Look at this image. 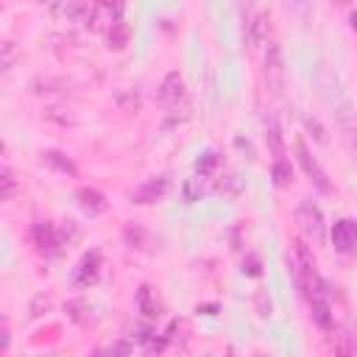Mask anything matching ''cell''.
Masks as SVG:
<instances>
[{
	"label": "cell",
	"mask_w": 357,
	"mask_h": 357,
	"mask_svg": "<svg viewBox=\"0 0 357 357\" xmlns=\"http://www.w3.org/2000/svg\"><path fill=\"white\" fill-rule=\"evenodd\" d=\"M287 6H293V8H304L307 6V0H284Z\"/></svg>",
	"instance_id": "38"
},
{
	"label": "cell",
	"mask_w": 357,
	"mask_h": 357,
	"mask_svg": "<svg viewBox=\"0 0 357 357\" xmlns=\"http://www.w3.org/2000/svg\"><path fill=\"white\" fill-rule=\"evenodd\" d=\"M128 39H131V28H128V22H126V20H114V22L109 25V31H106V42H109V47H112V50H123V47L128 45Z\"/></svg>",
	"instance_id": "17"
},
{
	"label": "cell",
	"mask_w": 357,
	"mask_h": 357,
	"mask_svg": "<svg viewBox=\"0 0 357 357\" xmlns=\"http://www.w3.org/2000/svg\"><path fill=\"white\" fill-rule=\"evenodd\" d=\"M8 343H11V335H8V324L3 321V329H0V351H8Z\"/></svg>",
	"instance_id": "36"
},
{
	"label": "cell",
	"mask_w": 357,
	"mask_h": 357,
	"mask_svg": "<svg viewBox=\"0 0 357 357\" xmlns=\"http://www.w3.org/2000/svg\"><path fill=\"white\" fill-rule=\"evenodd\" d=\"M254 310H257V315H259V318H271L273 304H271V296H268V290H265V287H259V290L254 293Z\"/></svg>",
	"instance_id": "27"
},
{
	"label": "cell",
	"mask_w": 357,
	"mask_h": 357,
	"mask_svg": "<svg viewBox=\"0 0 357 357\" xmlns=\"http://www.w3.org/2000/svg\"><path fill=\"white\" fill-rule=\"evenodd\" d=\"M103 351H112V354H128V351H134V343H112L109 349H103Z\"/></svg>",
	"instance_id": "35"
},
{
	"label": "cell",
	"mask_w": 357,
	"mask_h": 357,
	"mask_svg": "<svg viewBox=\"0 0 357 357\" xmlns=\"http://www.w3.org/2000/svg\"><path fill=\"white\" fill-rule=\"evenodd\" d=\"M271 176H273V184L282 190V187H290L293 184V167H290V162L282 156V159H276L273 162V167H271Z\"/></svg>",
	"instance_id": "19"
},
{
	"label": "cell",
	"mask_w": 357,
	"mask_h": 357,
	"mask_svg": "<svg viewBox=\"0 0 357 357\" xmlns=\"http://www.w3.org/2000/svg\"><path fill=\"white\" fill-rule=\"evenodd\" d=\"M64 14L81 25H86V28H95V22H98V14H95V8H89L86 0H67Z\"/></svg>",
	"instance_id": "14"
},
{
	"label": "cell",
	"mask_w": 357,
	"mask_h": 357,
	"mask_svg": "<svg viewBox=\"0 0 357 357\" xmlns=\"http://www.w3.org/2000/svg\"><path fill=\"white\" fill-rule=\"evenodd\" d=\"M100 265H103V259H100V251H86L81 259H78V265L73 268V284L75 287H92L98 279H100Z\"/></svg>",
	"instance_id": "4"
},
{
	"label": "cell",
	"mask_w": 357,
	"mask_h": 357,
	"mask_svg": "<svg viewBox=\"0 0 357 357\" xmlns=\"http://www.w3.org/2000/svg\"><path fill=\"white\" fill-rule=\"evenodd\" d=\"M123 237H126V243H128L131 248H148V243H151L148 231H145L142 226H137V223H128V226L123 229Z\"/></svg>",
	"instance_id": "20"
},
{
	"label": "cell",
	"mask_w": 357,
	"mask_h": 357,
	"mask_svg": "<svg viewBox=\"0 0 357 357\" xmlns=\"http://www.w3.org/2000/svg\"><path fill=\"white\" fill-rule=\"evenodd\" d=\"M243 273H245V276H259V273H262V259H259L257 254H245V259H243Z\"/></svg>",
	"instance_id": "33"
},
{
	"label": "cell",
	"mask_w": 357,
	"mask_h": 357,
	"mask_svg": "<svg viewBox=\"0 0 357 357\" xmlns=\"http://www.w3.org/2000/svg\"><path fill=\"white\" fill-rule=\"evenodd\" d=\"M296 159H298L301 170L307 173V178L315 184V190H318V192H324V195H329V192H332V184H329V178H326L324 167H321V165H318V159L310 153V148H307V142H304L301 137L296 139Z\"/></svg>",
	"instance_id": "2"
},
{
	"label": "cell",
	"mask_w": 357,
	"mask_h": 357,
	"mask_svg": "<svg viewBox=\"0 0 357 357\" xmlns=\"http://www.w3.org/2000/svg\"><path fill=\"white\" fill-rule=\"evenodd\" d=\"M332 346H335V351H340V354H357V340H354V335H335Z\"/></svg>",
	"instance_id": "30"
},
{
	"label": "cell",
	"mask_w": 357,
	"mask_h": 357,
	"mask_svg": "<svg viewBox=\"0 0 357 357\" xmlns=\"http://www.w3.org/2000/svg\"><path fill=\"white\" fill-rule=\"evenodd\" d=\"M335 3H337V6H349L351 0H335Z\"/></svg>",
	"instance_id": "40"
},
{
	"label": "cell",
	"mask_w": 357,
	"mask_h": 357,
	"mask_svg": "<svg viewBox=\"0 0 357 357\" xmlns=\"http://www.w3.org/2000/svg\"><path fill=\"white\" fill-rule=\"evenodd\" d=\"M337 126H340V131H343V137H346V142H349V148H351V153L357 159V117L351 114L349 106H343L337 112Z\"/></svg>",
	"instance_id": "15"
},
{
	"label": "cell",
	"mask_w": 357,
	"mask_h": 357,
	"mask_svg": "<svg viewBox=\"0 0 357 357\" xmlns=\"http://www.w3.org/2000/svg\"><path fill=\"white\" fill-rule=\"evenodd\" d=\"M137 310H139L142 318H148V321H153V318L162 315V301H159V296H156V290H153L151 284H142V287L137 290Z\"/></svg>",
	"instance_id": "12"
},
{
	"label": "cell",
	"mask_w": 357,
	"mask_h": 357,
	"mask_svg": "<svg viewBox=\"0 0 357 357\" xmlns=\"http://www.w3.org/2000/svg\"><path fill=\"white\" fill-rule=\"evenodd\" d=\"M181 195H184L187 204L201 201V195H204V178H201V176H190V178H184V184H181Z\"/></svg>",
	"instance_id": "21"
},
{
	"label": "cell",
	"mask_w": 357,
	"mask_h": 357,
	"mask_svg": "<svg viewBox=\"0 0 357 357\" xmlns=\"http://www.w3.org/2000/svg\"><path fill=\"white\" fill-rule=\"evenodd\" d=\"M184 95H187V86H184L181 73L170 70V73L162 78V84H159V89H156V98H159L165 106H176L178 100H184Z\"/></svg>",
	"instance_id": "6"
},
{
	"label": "cell",
	"mask_w": 357,
	"mask_h": 357,
	"mask_svg": "<svg viewBox=\"0 0 357 357\" xmlns=\"http://www.w3.org/2000/svg\"><path fill=\"white\" fill-rule=\"evenodd\" d=\"M198 312H204V315H215V312H218V304H198Z\"/></svg>",
	"instance_id": "37"
},
{
	"label": "cell",
	"mask_w": 357,
	"mask_h": 357,
	"mask_svg": "<svg viewBox=\"0 0 357 357\" xmlns=\"http://www.w3.org/2000/svg\"><path fill=\"white\" fill-rule=\"evenodd\" d=\"M262 131H265V145H268V151L276 156V159H282L284 156V137H282V128H279V123H276V117H265L262 120Z\"/></svg>",
	"instance_id": "13"
},
{
	"label": "cell",
	"mask_w": 357,
	"mask_h": 357,
	"mask_svg": "<svg viewBox=\"0 0 357 357\" xmlns=\"http://www.w3.org/2000/svg\"><path fill=\"white\" fill-rule=\"evenodd\" d=\"M33 243L47 257H56V254L64 251L61 243H59V234H56V223H47V220H42V223L33 226Z\"/></svg>",
	"instance_id": "7"
},
{
	"label": "cell",
	"mask_w": 357,
	"mask_h": 357,
	"mask_svg": "<svg viewBox=\"0 0 357 357\" xmlns=\"http://www.w3.org/2000/svg\"><path fill=\"white\" fill-rule=\"evenodd\" d=\"M304 126H307V131L315 137V142H326V134H324V128L318 126V120H312V117H307L304 120Z\"/></svg>",
	"instance_id": "34"
},
{
	"label": "cell",
	"mask_w": 357,
	"mask_h": 357,
	"mask_svg": "<svg viewBox=\"0 0 357 357\" xmlns=\"http://www.w3.org/2000/svg\"><path fill=\"white\" fill-rule=\"evenodd\" d=\"M296 226L301 231V237L312 245H321L326 237V223H324V212L312 204V201H298L296 206Z\"/></svg>",
	"instance_id": "1"
},
{
	"label": "cell",
	"mask_w": 357,
	"mask_h": 357,
	"mask_svg": "<svg viewBox=\"0 0 357 357\" xmlns=\"http://www.w3.org/2000/svg\"><path fill=\"white\" fill-rule=\"evenodd\" d=\"M98 8L109 11V14H112V20H120V17H123V11H126V0H98Z\"/></svg>",
	"instance_id": "31"
},
{
	"label": "cell",
	"mask_w": 357,
	"mask_h": 357,
	"mask_svg": "<svg viewBox=\"0 0 357 357\" xmlns=\"http://www.w3.org/2000/svg\"><path fill=\"white\" fill-rule=\"evenodd\" d=\"M240 187H243V184H240V178H237L234 173H229V176H223V178L218 181V187H215V190H218V192H223V195H229V198H234V195L240 192Z\"/></svg>",
	"instance_id": "28"
},
{
	"label": "cell",
	"mask_w": 357,
	"mask_h": 357,
	"mask_svg": "<svg viewBox=\"0 0 357 357\" xmlns=\"http://www.w3.org/2000/svg\"><path fill=\"white\" fill-rule=\"evenodd\" d=\"M56 234H59V243H61V248H67V245H73L75 240H78V226L73 223V220H61V223H56Z\"/></svg>",
	"instance_id": "23"
},
{
	"label": "cell",
	"mask_w": 357,
	"mask_h": 357,
	"mask_svg": "<svg viewBox=\"0 0 357 357\" xmlns=\"http://www.w3.org/2000/svg\"><path fill=\"white\" fill-rule=\"evenodd\" d=\"M50 307H53V298H50L47 293H36V296L31 298V307H28V312H31V318H39V315H45Z\"/></svg>",
	"instance_id": "26"
},
{
	"label": "cell",
	"mask_w": 357,
	"mask_h": 357,
	"mask_svg": "<svg viewBox=\"0 0 357 357\" xmlns=\"http://www.w3.org/2000/svg\"><path fill=\"white\" fill-rule=\"evenodd\" d=\"M0 184H3V201H11L17 195V176L8 165L0 167Z\"/></svg>",
	"instance_id": "24"
},
{
	"label": "cell",
	"mask_w": 357,
	"mask_h": 357,
	"mask_svg": "<svg viewBox=\"0 0 357 357\" xmlns=\"http://www.w3.org/2000/svg\"><path fill=\"white\" fill-rule=\"evenodd\" d=\"M167 190H170V176H153L131 190V204H139V206L156 204L167 195Z\"/></svg>",
	"instance_id": "3"
},
{
	"label": "cell",
	"mask_w": 357,
	"mask_h": 357,
	"mask_svg": "<svg viewBox=\"0 0 357 357\" xmlns=\"http://www.w3.org/2000/svg\"><path fill=\"white\" fill-rule=\"evenodd\" d=\"M354 229H357V220H346V218L335 220V226H332L335 251H340V254H351L354 251Z\"/></svg>",
	"instance_id": "10"
},
{
	"label": "cell",
	"mask_w": 357,
	"mask_h": 357,
	"mask_svg": "<svg viewBox=\"0 0 357 357\" xmlns=\"http://www.w3.org/2000/svg\"><path fill=\"white\" fill-rule=\"evenodd\" d=\"M45 117H47L50 123H59V126H75V123H78V117L70 114V109H59V106L45 109Z\"/></svg>",
	"instance_id": "25"
},
{
	"label": "cell",
	"mask_w": 357,
	"mask_h": 357,
	"mask_svg": "<svg viewBox=\"0 0 357 357\" xmlns=\"http://www.w3.org/2000/svg\"><path fill=\"white\" fill-rule=\"evenodd\" d=\"M268 25H271L268 11H259V14H254V17H245V42H248L251 50L259 47V45H265V39H268Z\"/></svg>",
	"instance_id": "8"
},
{
	"label": "cell",
	"mask_w": 357,
	"mask_h": 357,
	"mask_svg": "<svg viewBox=\"0 0 357 357\" xmlns=\"http://www.w3.org/2000/svg\"><path fill=\"white\" fill-rule=\"evenodd\" d=\"M265 78H268V86L279 95L282 84H284V59H282V47L276 42H268V47H265Z\"/></svg>",
	"instance_id": "5"
},
{
	"label": "cell",
	"mask_w": 357,
	"mask_h": 357,
	"mask_svg": "<svg viewBox=\"0 0 357 357\" xmlns=\"http://www.w3.org/2000/svg\"><path fill=\"white\" fill-rule=\"evenodd\" d=\"M75 201H78V206H81L89 218L103 215V212L109 209L106 195H103V192H98V190H92V187H78V190H75Z\"/></svg>",
	"instance_id": "9"
},
{
	"label": "cell",
	"mask_w": 357,
	"mask_h": 357,
	"mask_svg": "<svg viewBox=\"0 0 357 357\" xmlns=\"http://www.w3.org/2000/svg\"><path fill=\"white\" fill-rule=\"evenodd\" d=\"M128 337L137 340V343H142V346H148V343L156 337V332H153V326H148V324H134V329H131Z\"/></svg>",
	"instance_id": "29"
},
{
	"label": "cell",
	"mask_w": 357,
	"mask_h": 357,
	"mask_svg": "<svg viewBox=\"0 0 357 357\" xmlns=\"http://www.w3.org/2000/svg\"><path fill=\"white\" fill-rule=\"evenodd\" d=\"M39 162H42V165H47V167H50V170H56V173H64V176H70V178H75V176H78V167H75V162H73L67 153L56 151V148H47V151H42V153H39Z\"/></svg>",
	"instance_id": "11"
},
{
	"label": "cell",
	"mask_w": 357,
	"mask_h": 357,
	"mask_svg": "<svg viewBox=\"0 0 357 357\" xmlns=\"http://www.w3.org/2000/svg\"><path fill=\"white\" fill-rule=\"evenodd\" d=\"M64 310H67V318L75 321L78 326H89V324L95 321L92 307H89V301H84V298H70V301L64 304Z\"/></svg>",
	"instance_id": "16"
},
{
	"label": "cell",
	"mask_w": 357,
	"mask_h": 357,
	"mask_svg": "<svg viewBox=\"0 0 357 357\" xmlns=\"http://www.w3.org/2000/svg\"><path fill=\"white\" fill-rule=\"evenodd\" d=\"M218 165H220V153H218V151H204V153L195 159V170H198L201 176H212Z\"/></svg>",
	"instance_id": "22"
},
{
	"label": "cell",
	"mask_w": 357,
	"mask_h": 357,
	"mask_svg": "<svg viewBox=\"0 0 357 357\" xmlns=\"http://www.w3.org/2000/svg\"><path fill=\"white\" fill-rule=\"evenodd\" d=\"M349 22H351V31L357 33V11H351V17H349Z\"/></svg>",
	"instance_id": "39"
},
{
	"label": "cell",
	"mask_w": 357,
	"mask_h": 357,
	"mask_svg": "<svg viewBox=\"0 0 357 357\" xmlns=\"http://www.w3.org/2000/svg\"><path fill=\"white\" fill-rule=\"evenodd\" d=\"M310 315H312L315 326H321V329H332V324H335L329 298H312V301H310Z\"/></svg>",
	"instance_id": "18"
},
{
	"label": "cell",
	"mask_w": 357,
	"mask_h": 357,
	"mask_svg": "<svg viewBox=\"0 0 357 357\" xmlns=\"http://www.w3.org/2000/svg\"><path fill=\"white\" fill-rule=\"evenodd\" d=\"M14 61H17V45H14V42H3V59H0V67L8 73V70L14 67Z\"/></svg>",
	"instance_id": "32"
}]
</instances>
